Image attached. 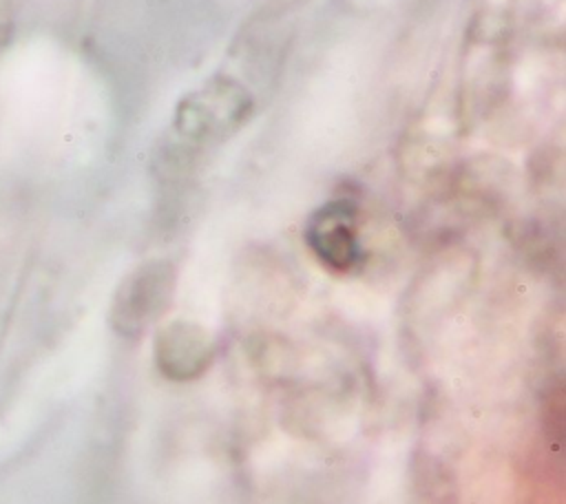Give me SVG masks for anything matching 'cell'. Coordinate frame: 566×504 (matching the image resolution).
<instances>
[{"instance_id": "obj_2", "label": "cell", "mask_w": 566, "mask_h": 504, "mask_svg": "<svg viewBox=\"0 0 566 504\" xmlns=\"http://www.w3.org/2000/svg\"><path fill=\"white\" fill-rule=\"evenodd\" d=\"M172 294V267L166 261H150L137 267L119 287L113 305V321L124 334H139L153 323Z\"/></svg>"}, {"instance_id": "obj_4", "label": "cell", "mask_w": 566, "mask_h": 504, "mask_svg": "<svg viewBox=\"0 0 566 504\" xmlns=\"http://www.w3.org/2000/svg\"><path fill=\"white\" fill-rule=\"evenodd\" d=\"M210 340L197 325L170 323L157 336V365L170 378L186 380L201 374L210 363Z\"/></svg>"}, {"instance_id": "obj_1", "label": "cell", "mask_w": 566, "mask_h": 504, "mask_svg": "<svg viewBox=\"0 0 566 504\" xmlns=\"http://www.w3.org/2000/svg\"><path fill=\"white\" fill-rule=\"evenodd\" d=\"M250 115V95L232 80H212L190 93L175 113V130L192 144L232 135Z\"/></svg>"}, {"instance_id": "obj_3", "label": "cell", "mask_w": 566, "mask_h": 504, "mask_svg": "<svg viewBox=\"0 0 566 504\" xmlns=\"http://www.w3.org/2000/svg\"><path fill=\"white\" fill-rule=\"evenodd\" d=\"M307 243L327 267L352 270L360 261L354 208L345 201H332L316 210L307 225Z\"/></svg>"}]
</instances>
